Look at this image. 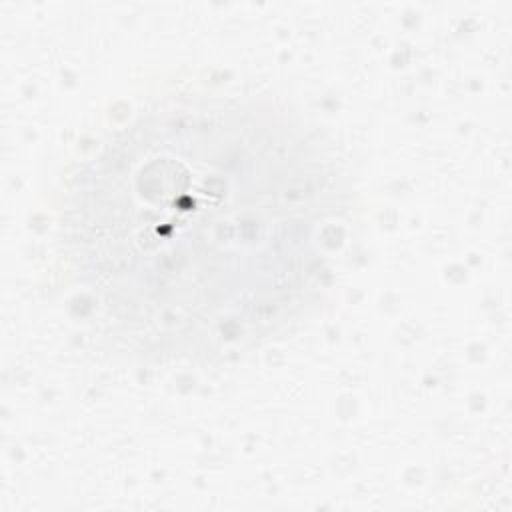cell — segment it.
I'll use <instances>...</instances> for the list:
<instances>
[{
	"instance_id": "6da1fadb",
	"label": "cell",
	"mask_w": 512,
	"mask_h": 512,
	"mask_svg": "<svg viewBox=\"0 0 512 512\" xmlns=\"http://www.w3.org/2000/svg\"><path fill=\"white\" fill-rule=\"evenodd\" d=\"M348 212L334 150L254 94L172 92L86 152L62 206L100 330L148 362H222L290 334L324 296Z\"/></svg>"
}]
</instances>
